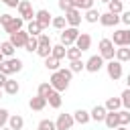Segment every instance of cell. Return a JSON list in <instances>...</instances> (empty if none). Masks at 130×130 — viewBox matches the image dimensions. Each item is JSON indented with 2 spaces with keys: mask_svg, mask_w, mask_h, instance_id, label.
I'll list each match as a JSON object with an SVG mask.
<instances>
[{
  "mask_svg": "<svg viewBox=\"0 0 130 130\" xmlns=\"http://www.w3.org/2000/svg\"><path fill=\"white\" fill-rule=\"evenodd\" d=\"M106 114H108V110H106L104 106H95V108L89 112V118L95 120V122H104V120H106Z\"/></svg>",
  "mask_w": 130,
  "mask_h": 130,
  "instance_id": "14",
  "label": "cell"
},
{
  "mask_svg": "<svg viewBox=\"0 0 130 130\" xmlns=\"http://www.w3.org/2000/svg\"><path fill=\"white\" fill-rule=\"evenodd\" d=\"M22 126H24V120H22V116L14 114V116H10V118H8V128H12V130H20Z\"/></svg>",
  "mask_w": 130,
  "mask_h": 130,
  "instance_id": "19",
  "label": "cell"
},
{
  "mask_svg": "<svg viewBox=\"0 0 130 130\" xmlns=\"http://www.w3.org/2000/svg\"><path fill=\"white\" fill-rule=\"evenodd\" d=\"M49 83H51V87L55 89V91H65L67 87H69V81L59 73V71H53V75H51V79H49Z\"/></svg>",
  "mask_w": 130,
  "mask_h": 130,
  "instance_id": "3",
  "label": "cell"
},
{
  "mask_svg": "<svg viewBox=\"0 0 130 130\" xmlns=\"http://www.w3.org/2000/svg\"><path fill=\"white\" fill-rule=\"evenodd\" d=\"M120 2H124V0H120Z\"/></svg>",
  "mask_w": 130,
  "mask_h": 130,
  "instance_id": "57",
  "label": "cell"
},
{
  "mask_svg": "<svg viewBox=\"0 0 130 130\" xmlns=\"http://www.w3.org/2000/svg\"><path fill=\"white\" fill-rule=\"evenodd\" d=\"M28 37H30V35H28L26 30H18V32L10 35V43H12V47H14V49H18V47H24V45H26Z\"/></svg>",
  "mask_w": 130,
  "mask_h": 130,
  "instance_id": "7",
  "label": "cell"
},
{
  "mask_svg": "<svg viewBox=\"0 0 130 130\" xmlns=\"http://www.w3.org/2000/svg\"><path fill=\"white\" fill-rule=\"evenodd\" d=\"M73 8H77V10H89V8H93V0H73Z\"/></svg>",
  "mask_w": 130,
  "mask_h": 130,
  "instance_id": "27",
  "label": "cell"
},
{
  "mask_svg": "<svg viewBox=\"0 0 130 130\" xmlns=\"http://www.w3.org/2000/svg\"><path fill=\"white\" fill-rule=\"evenodd\" d=\"M102 67H104V59H102L100 55H93V57H89V59L85 61V69H87L89 73H98Z\"/></svg>",
  "mask_w": 130,
  "mask_h": 130,
  "instance_id": "8",
  "label": "cell"
},
{
  "mask_svg": "<svg viewBox=\"0 0 130 130\" xmlns=\"http://www.w3.org/2000/svg\"><path fill=\"white\" fill-rule=\"evenodd\" d=\"M116 130H126V126H118V128H116Z\"/></svg>",
  "mask_w": 130,
  "mask_h": 130,
  "instance_id": "52",
  "label": "cell"
},
{
  "mask_svg": "<svg viewBox=\"0 0 130 130\" xmlns=\"http://www.w3.org/2000/svg\"><path fill=\"white\" fill-rule=\"evenodd\" d=\"M61 102H63V100H61V93H59V91H51V95L47 98V104H49L51 108H55V110L61 108Z\"/></svg>",
  "mask_w": 130,
  "mask_h": 130,
  "instance_id": "20",
  "label": "cell"
},
{
  "mask_svg": "<svg viewBox=\"0 0 130 130\" xmlns=\"http://www.w3.org/2000/svg\"><path fill=\"white\" fill-rule=\"evenodd\" d=\"M98 47H100V57H102L104 61H112V59L116 57V49H114V43H112L110 39H102Z\"/></svg>",
  "mask_w": 130,
  "mask_h": 130,
  "instance_id": "1",
  "label": "cell"
},
{
  "mask_svg": "<svg viewBox=\"0 0 130 130\" xmlns=\"http://www.w3.org/2000/svg\"><path fill=\"white\" fill-rule=\"evenodd\" d=\"M0 73H4L6 77H8L10 73H14V69H12L10 61H2V63H0Z\"/></svg>",
  "mask_w": 130,
  "mask_h": 130,
  "instance_id": "39",
  "label": "cell"
},
{
  "mask_svg": "<svg viewBox=\"0 0 130 130\" xmlns=\"http://www.w3.org/2000/svg\"><path fill=\"white\" fill-rule=\"evenodd\" d=\"M85 69V63L81 61V59H75V61H71V65H69V71L71 73H77V71H83Z\"/></svg>",
  "mask_w": 130,
  "mask_h": 130,
  "instance_id": "33",
  "label": "cell"
},
{
  "mask_svg": "<svg viewBox=\"0 0 130 130\" xmlns=\"http://www.w3.org/2000/svg\"><path fill=\"white\" fill-rule=\"evenodd\" d=\"M2 2H4L8 8H18V2H20V0H2Z\"/></svg>",
  "mask_w": 130,
  "mask_h": 130,
  "instance_id": "47",
  "label": "cell"
},
{
  "mask_svg": "<svg viewBox=\"0 0 130 130\" xmlns=\"http://www.w3.org/2000/svg\"><path fill=\"white\" fill-rule=\"evenodd\" d=\"M24 49H26L28 53H32V51H37V49H39V43H37V37H28V41H26V45H24Z\"/></svg>",
  "mask_w": 130,
  "mask_h": 130,
  "instance_id": "36",
  "label": "cell"
},
{
  "mask_svg": "<svg viewBox=\"0 0 130 130\" xmlns=\"http://www.w3.org/2000/svg\"><path fill=\"white\" fill-rule=\"evenodd\" d=\"M65 20H67V24L69 26H79V22H81V10H77V8H71L69 12H65Z\"/></svg>",
  "mask_w": 130,
  "mask_h": 130,
  "instance_id": "10",
  "label": "cell"
},
{
  "mask_svg": "<svg viewBox=\"0 0 130 130\" xmlns=\"http://www.w3.org/2000/svg\"><path fill=\"white\" fill-rule=\"evenodd\" d=\"M8 61H10V65H12V69H14V73H18V71L22 69V61H20V59H16V57H10Z\"/></svg>",
  "mask_w": 130,
  "mask_h": 130,
  "instance_id": "41",
  "label": "cell"
},
{
  "mask_svg": "<svg viewBox=\"0 0 130 130\" xmlns=\"http://www.w3.org/2000/svg\"><path fill=\"white\" fill-rule=\"evenodd\" d=\"M0 130H12V128H6V126H4V128H0Z\"/></svg>",
  "mask_w": 130,
  "mask_h": 130,
  "instance_id": "54",
  "label": "cell"
},
{
  "mask_svg": "<svg viewBox=\"0 0 130 130\" xmlns=\"http://www.w3.org/2000/svg\"><path fill=\"white\" fill-rule=\"evenodd\" d=\"M104 122H106V126H108L110 130H116V128L120 126V120H118V112H108Z\"/></svg>",
  "mask_w": 130,
  "mask_h": 130,
  "instance_id": "15",
  "label": "cell"
},
{
  "mask_svg": "<svg viewBox=\"0 0 130 130\" xmlns=\"http://www.w3.org/2000/svg\"><path fill=\"white\" fill-rule=\"evenodd\" d=\"M8 95H16L18 93V89H20V85H18V81H14V79H8L6 83H4V87H2Z\"/></svg>",
  "mask_w": 130,
  "mask_h": 130,
  "instance_id": "18",
  "label": "cell"
},
{
  "mask_svg": "<svg viewBox=\"0 0 130 130\" xmlns=\"http://www.w3.org/2000/svg\"><path fill=\"white\" fill-rule=\"evenodd\" d=\"M59 8H61L63 12H69V10L73 8V0H59Z\"/></svg>",
  "mask_w": 130,
  "mask_h": 130,
  "instance_id": "42",
  "label": "cell"
},
{
  "mask_svg": "<svg viewBox=\"0 0 130 130\" xmlns=\"http://www.w3.org/2000/svg\"><path fill=\"white\" fill-rule=\"evenodd\" d=\"M51 24H53L55 28L63 30V28H65V24H67V20H65V16H55V18L51 20Z\"/></svg>",
  "mask_w": 130,
  "mask_h": 130,
  "instance_id": "35",
  "label": "cell"
},
{
  "mask_svg": "<svg viewBox=\"0 0 130 130\" xmlns=\"http://www.w3.org/2000/svg\"><path fill=\"white\" fill-rule=\"evenodd\" d=\"M10 18H12L10 14H2V16H0V24H2V26H4V24H8V22H10Z\"/></svg>",
  "mask_w": 130,
  "mask_h": 130,
  "instance_id": "48",
  "label": "cell"
},
{
  "mask_svg": "<svg viewBox=\"0 0 130 130\" xmlns=\"http://www.w3.org/2000/svg\"><path fill=\"white\" fill-rule=\"evenodd\" d=\"M37 130H57V128H55L53 120H41L39 126H37Z\"/></svg>",
  "mask_w": 130,
  "mask_h": 130,
  "instance_id": "34",
  "label": "cell"
},
{
  "mask_svg": "<svg viewBox=\"0 0 130 130\" xmlns=\"http://www.w3.org/2000/svg\"><path fill=\"white\" fill-rule=\"evenodd\" d=\"M73 120H75L77 124H87L91 118H89V112H85V110H77V112L73 114Z\"/></svg>",
  "mask_w": 130,
  "mask_h": 130,
  "instance_id": "24",
  "label": "cell"
},
{
  "mask_svg": "<svg viewBox=\"0 0 130 130\" xmlns=\"http://www.w3.org/2000/svg\"><path fill=\"white\" fill-rule=\"evenodd\" d=\"M120 100H122V106H124V108H126V110L130 112V89H128V87H126V89L122 91Z\"/></svg>",
  "mask_w": 130,
  "mask_h": 130,
  "instance_id": "38",
  "label": "cell"
},
{
  "mask_svg": "<svg viewBox=\"0 0 130 130\" xmlns=\"http://www.w3.org/2000/svg\"><path fill=\"white\" fill-rule=\"evenodd\" d=\"M108 12H112V14H122V2H120V0H110V2H108Z\"/></svg>",
  "mask_w": 130,
  "mask_h": 130,
  "instance_id": "29",
  "label": "cell"
},
{
  "mask_svg": "<svg viewBox=\"0 0 130 130\" xmlns=\"http://www.w3.org/2000/svg\"><path fill=\"white\" fill-rule=\"evenodd\" d=\"M118 120H120V126H126V124H130V112H128V110H122V112H118Z\"/></svg>",
  "mask_w": 130,
  "mask_h": 130,
  "instance_id": "37",
  "label": "cell"
},
{
  "mask_svg": "<svg viewBox=\"0 0 130 130\" xmlns=\"http://www.w3.org/2000/svg\"><path fill=\"white\" fill-rule=\"evenodd\" d=\"M26 32H28L30 37H39V35L43 32V26H41L37 20H30V22H28V26H26Z\"/></svg>",
  "mask_w": 130,
  "mask_h": 130,
  "instance_id": "22",
  "label": "cell"
},
{
  "mask_svg": "<svg viewBox=\"0 0 130 130\" xmlns=\"http://www.w3.org/2000/svg\"><path fill=\"white\" fill-rule=\"evenodd\" d=\"M75 124L71 114H59V118L55 120V128L57 130H71V126Z\"/></svg>",
  "mask_w": 130,
  "mask_h": 130,
  "instance_id": "5",
  "label": "cell"
},
{
  "mask_svg": "<svg viewBox=\"0 0 130 130\" xmlns=\"http://www.w3.org/2000/svg\"><path fill=\"white\" fill-rule=\"evenodd\" d=\"M6 81H8V77H6L4 73H0V89L4 87V83H6Z\"/></svg>",
  "mask_w": 130,
  "mask_h": 130,
  "instance_id": "49",
  "label": "cell"
},
{
  "mask_svg": "<svg viewBox=\"0 0 130 130\" xmlns=\"http://www.w3.org/2000/svg\"><path fill=\"white\" fill-rule=\"evenodd\" d=\"M2 61H4V55H2V53H0V63H2Z\"/></svg>",
  "mask_w": 130,
  "mask_h": 130,
  "instance_id": "53",
  "label": "cell"
},
{
  "mask_svg": "<svg viewBox=\"0 0 130 130\" xmlns=\"http://www.w3.org/2000/svg\"><path fill=\"white\" fill-rule=\"evenodd\" d=\"M75 47L83 53V51H87L89 47H91V37L87 35V32H79V37H77V41H75Z\"/></svg>",
  "mask_w": 130,
  "mask_h": 130,
  "instance_id": "11",
  "label": "cell"
},
{
  "mask_svg": "<svg viewBox=\"0 0 130 130\" xmlns=\"http://www.w3.org/2000/svg\"><path fill=\"white\" fill-rule=\"evenodd\" d=\"M110 41L118 47H126V30H114V37Z\"/></svg>",
  "mask_w": 130,
  "mask_h": 130,
  "instance_id": "17",
  "label": "cell"
},
{
  "mask_svg": "<svg viewBox=\"0 0 130 130\" xmlns=\"http://www.w3.org/2000/svg\"><path fill=\"white\" fill-rule=\"evenodd\" d=\"M51 91H55V89L51 87V83H41V85H39V93H37V95H41V98H45V100H47V98L51 95Z\"/></svg>",
  "mask_w": 130,
  "mask_h": 130,
  "instance_id": "30",
  "label": "cell"
},
{
  "mask_svg": "<svg viewBox=\"0 0 130 130\" xmlns=\"http://www.w3.org/2000/svg\"><path fill=\"white\" fill-rule=\"evenodd\" d=\"M28 106H30V110H35V112H41V110L47 106V100H45V98H41V95H35V98H30Z\"/></svg>",
  "mask_w": 130,
  "mask_h": 130,
  "instance_id": "16",
  "label": "cell"
},
{
  "mask_svg": "<svg viewBox=\"0 0 130 130\" xmlns=\"http://www.w3.org/2000/svg\"><path fill=\"white\" fill-rule=\"evenodd\" d=\"M77 37H79V30L75 26H65L63 32H61V45L63 47H71L77 41Z\"/></svg>",
  "mask_w": 130,
  "mask_h": 130,
  "instance_id": "2",
  "label": "cell"
},
{
  "mask_svg": "<svg viewBox=\"0 0 130 130\" xmlns=\"http://www.w3.org/2000/svg\"><path fill=\"white\" fill-rule=\"evenodd\" d=\"M85 20H87V22H98V20H100V12H98L95 8L85 10Z\"/></svg>",
  "mask_w": 130,
  "mask_h": 130,
  "instance_id": "31",
  "label": "cell"
},
{
  "mask_svg": "<svg viewBox=\"0 0 130 130\" xmlns=\"http://www.w3.org/2000/svg\"><path fill=\"white\" fill-rule=\"evenodd\" d=\"M116 61H120V63L130 61V49H128V47H120V49H116Z\"/></svg>",
  "mask_w": 130,
  "mask_h": 130,
  "instance_id": "25",
  "label": "cell"
},
{
  "mask_svg": "<svg viewBox=\"0 0 130 130\" xmlns=\"http://www.w3.org/2000/svg\"><path fill=\"white\" fill-rule=\"evenodd\" d=\"M120 20H122L124 24H128V26H130V10H126V12H122V16H120Z\"/></svg>",
  "mask_w": 130,
  "mask_h": 130,
  "instance_id": "45",
  "label": "cell"
},
{
  "mask_svg": "<svg viewBox=\"0 0 130 130\" xmlns=\"http://www.w3.org/2000/svg\"><path fill=\"white\" fill-rule=\"evenodd\" d=\"M0 53H2L4 57H12V55H14V47H12V43H10V41L0 43Z\"/></svg>",
  "mask_w": 130,
  "mask_h": 130,
  "instance_id": "26",
  "label": "cell"
},
{
  "mask_svg": "<svg viewBox=\"0 0 130 130\" xmlns=\"http://www.w3.org/2000/svg\"><path fill=\"white\" fill-rule=\"evenodd\" d=\"M45 67L51 69V71H57V69H59V59H55V57L49 55V57L45 59Z\"/></svg>",
  "mask_w": 130,
  "mask_h": 130,
  "instance_id": "32",
  "label": "cell"
},
{
  "mask_svg": "<svg viewBox=\"0 0 130 130\" xmlns=\"http://www.w3.org/2000/svg\"><path fill=\"white\" fill-rule=\"evenodd\" d=\"M51 47H53V45H51ZM51 47H47V45H39V49H37V53H39L41 57H45V59H47V57L51 55Z\"/></svg>",
  "mask_w": 130,
  "mask_h": 130,
  "instance_id": "40",
  "label": "cell"
},
{
  "mask_svg": "<svg viewBox=\"0 0 130 130\" xmlns=\"http://www.w3.org/2000/svg\"><path fill=\"white\" fill-rule=\"evenodd\" d=\"M22 24H24V20H22L20 16H12V18H10V22H8V24H4V30H6L8 35H14V32L22 30Z\"/></svg>",
  "mask_w": 130,
  "mask_h": 130,
  "instance_id": "9",
  "label": "cell"
},
{
  "mask_svg": "<svg viewBox=\"0 0 130 130\" xmlns=\"http://www.w3.org/2000/svg\"><path fill=\"white\" fill-rule=\"evenodd\" d=\"M37 43H39V45H47V47H51V39H49V35H45V32H41V35L37 37Z\"/></svg>",
  "mask_w": 130,
  "mask_h": 130,
  "instance_id": "43",
  "label": "cell"
},
{
  "mask_svg": "<svg viewBox=\"0 0 130 130\" xmlns=\"http://www.w3.org/2000/svg\"><path fill=\"white\" fill-rule=\"evenodd\" d=\"M100 2H106V4H108V2H110V0H100Z\"/></svg>",
  "mask_w": 130,
  "mask_h": 130,
  "instance_id": "55",
  "label": "cell"
},
{
  "mask_svg": "<svg viewBox=\"0 0 130 130\" xmlns=\"http://www.w3.org/2000/svg\"><path fill=\"white\" fill-rule=\"evenodd\" d=\"M0 98H2V89H0Z\"/></svg>",
  "mask_w": 130,
  "mask_h": 130,
  "instance_id": "56",
  "label": "cell"
},
{
  "mask_svg": "<svg viewBox=\"0 0 130 130\" xmlns=\"http://www.w3.org/2000/svg\"><path fill=\"white\" fill-rule=\"evenodd\" d=\"M18 14H20V18L22 20H35V12H32V4L28 2V0H20L18 2Z\"/></svg>",
  "mask_w": 130,
  "mask_h": 130,
  "instance_id": "4",
  "label": "cell"
},
{
  "mask_svg": "<svg viewBox=\"0 0 130 130\" xmlns=\"http://www.w3.org/2000/svg\"><path fill=\"white\" fill-rule=\"evenodd\" d=\"M120 106H122V100H120V98H108V102H106L104 108H106L108 112H118Z\"/></svg>",
  "mask_w": 130,
  "mask_h": 130,
  "instance_id": "21",
  "label": "cell"
},
{
  "mask_svg": "<svg viewBox=\"0 0 130 130\" xmlns=\"http://www.w3.org/2000/svg\"><path fill=\"white\" fill-rule=\"evenodd\" d=\"M126 47H130V30H126Z\"/></svg>",
  "mask_w": 130,
  "mask_h": 130,
  "instance_id": "50",
  "label": "cell"
},
{
  "mask_svg": "<svg viewBox=\"0 0 130 130\" xmlns=\"http://www.w3.org/2000/svg\"><path fill=\"white\" fill-rule=\"evenodd\" d=\"M57 71H59V73H61V75H63L67 81H71V75H73V73H71L69 69H57Z\"/></svg>",
  "mask_w": 130,
  "mask_h": 130,
  "instance_id": "46",
  "label": "cell"
},
{
  "mask_svg": "<svg viewBox=\"0 0 130 130\" xmlns=\"http://www.w3.org/2000/svg\"><path fill=\"white\" fill-rule=\"evenodd\" d=\"M100 22L104 26H116L120 22V16L118 14H112V12H104V14H100Z\"/></svg>",
  "mask_w": 130,
  "mask_h": 130,
  "instance_id": "13",
  "label": "cell"
},
{
  "mask_svg": "<svg viewBox=\"0 0 130 130\" xmlns=\"http://www.w3.org/2000/svg\"><path fill=\"white\" fill-rule=\"evenodd\" d=\"M8 118H10V116H8V112H6L4 108H0V128H4V126L8 124Z\"/></svg>",
  "mask_w": 130,
  "mask_h": 130,
  "instance_id": "44",
  "label": "cell"
},
{
  "mask_svg": "<svg viewBox=\"0 0 130 130\" xmlns=\"http://www.w3.org/2000/svg\"><path fill=\"white\" fill-rule=\"evenodd\" d=\"M106 69H108V75H110V79H114V81H118L120 77H122V63L120 61H108V65H106Z\"/></svg>",
  "mask_w": 130,
  "mask_h": 130,
  "instance_id": "6",
  "label": "cell"
},
{
  "mask_svg": "<svg viewBox=\"0 0 130 130\" xmlns=\"http://www.w3.org/2000/svg\"><path fill=\"white\" fill-rule=\"evenodd\" d=\"M126 85H128V89H130V73L126 75Z\"/></svg>",
  "mask_w": 130,
  "mask_h": 130,
  "instance_id": "51",
  "label": "cell"
},
{
  "mask_svg": "<svg viewBox=\"0 0 130 130\" xmlns=\"http://www.w3.org/2000/svg\"><path fill=\"white\" fill-rule=\"evenodd\" d=\"M65 53H67V47H63L61 43L55 45V47H51V57H55V59H59V61L65 57Z\"/></svg>",
  "mask_w": 130,
  "mask_h": 130,
  "instance_id": "23",
  "label": "cell"
},
{
  "mask_svg": "<svg viewBox=\"0 0 130 130\" xmlns=\"http://www.w3.org/2000/svg\"><path fill=\"white\" fill-rule=\"evenodd\" d=\"M65 57L69 59V61H75V59H81V51L77 49V47H67V53H65Z\"/></svg>",
  "mask_w": 130,
  "mask_h": 130,
  "instance_id": "28",
  "label": "cell"
},
{
  "mask_svg": "<svg viewBox=\"0 0 130 130\" xmlns=\"http://www.w3.org/2000/svg\"><path fill=\"white\" fill-rule=\"evenodd\" d=\"M35 20H37L43 28H47V26L51 24V20H53V18H51L49 10H37V12H35Z\"/></svg>",
  "mask_w": 130,
  "mask_h": 130,
  "instance_id": "12",
  "label": "cell"
}]
</instances>
